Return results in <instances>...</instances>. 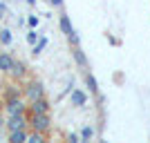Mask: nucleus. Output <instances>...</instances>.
Wrapping results in <instances>:
<instances>
[{
  "label": "nucleus",
  "mask_w": 150,
  "mask_h": 143,
  "mask_svg": "<svg viewBox=\"0 0 150 143\" xmlns=\"http://www.w3.org/2000/svg\"><path fill=\"white\" fill-rule=\"evenodd\" d=\"M13 61H16V58H13L9 51H0V72H2V74H9L11 67H13Z\"/></svg>",
  "instance_id": "obj_7"
},
{
  "label": "nucleus",
  "mask_w": 150,
  "mask_h": 143,
  "mask_svg": "<svg viewBox=\"0 0 150 143\" xmlns=\"http://www.w3.org/2000/svg\"><path fill=\"white\" fill-rule=\"evenodd\" d=\"M0 11H2V13H5V11H7V7H5V5H2V2H0Z\"/></svg>",
  "instance_id": "obj_21"
},
{
  "label": "nucleus",
  "mask_w": 150,
  "mask_h": 143,
  "mask_svg": "<svg viewBox=\"0 0 150 143\" xmlns=\"http://www.w3.org/2000/svg\"><path fill=\"white\" fill-rule=\"evenodd\" d=\"M27 110H29V114H45V112H50V101L45 96L43 99H36L27 105Z\"/></svg>",
  "instance_id": "obj_5"
},
{
  "label": "nucleus",
  "mask_w": 150,
  "mask_h": 143,
  "mask_svg": "<svg viewBox=\"0 0 150 143\" xmlns=\"http://www.w3.org/2000/svg\"><path fill=\"white\" fill-rule=\"evenodd\" d=\"M7 130H25L27 125H29V118L25 116V114H9V118H7Z\"/></svg>",
  "instance_id": "obj_4"
},
{
  "label": "nucleus",
  "mask_w": 150,
  "mask_h": 143,
  "mask_svg": "<svg viewBox=\"0 0 150 143\" xmlns=\"http://www.w3.org/2000/svg\"><path fill=\"white\" fill-rule=\"evenodd\" d=\"M45 45H47V38H40V40H38V43L34 45V49H31V54H34V56H38V54H40V51L45 49Z\"/></svg>",
  "instance_id": "obj_15"
},
{
  "label": "nucleus",
  "mask_w": 150,
  "mask_h": 143,
  "mask_svg": "<svg viewBox=\"0 0 150 143\" xmlns=\"http://www.w3.org/2000/svg\"><path fill=\"white\" fill-rule=\"evenodd\" d=\"M45 141V134L43 132H36V130H31L29 139H27V143H43Z\"/></svg>",
  "instance_id": "obj_13"
},
{
  "label": "nucleus",
  "mask_w": 150,
  "mask_h": 143,
  "mask_svg": "<svg viewBox=\"0 0 150 143\" xmlns=\"http://www.w3.org/2000/svg\"><path fill=\"white\" fill-rule=\"evenodd\" d=\"M27 25H29L31 29H34V27H38V16H29V18H27Z\"/></svg>",
  "instance_id": "obj_18"
},
{
  "label": "nucleus",
  "mask_w": 150,
  "mask_h": 143,
  "mask_svg": "<svg viewBox=\"0 0 150 143\" xmlns=\"http://www.w3.org/2000/svg\"><path fill=\"white\" fill-rule=\"evenodd\" d=\"M0 110H2V103H0Z\"/></svg>",
  "instance_id": "obj_24"
},
{
  "label": "nucleus",
  "mask_w": 150,
  "mask_h": 143,
  "mask_svg": "<svg viewBox=\"0 0 150 143\" xmlns=\"http://www.w3.org/2000/svg\"><path fill=\"white\" fill-rule=\"evenodd\" d=\"M2 16H5V13H2V11H0V20H2Z\"/></svg>",
  "instance_id": "obj_23"
},
{
  "label": "nucleus",
  "mask_w": 150,
  "mask_h": 143,
  "mask_svg": "<svg viewBox=\"0 0 150 143\" xmlns=\"http://www.w3.org/2000/svg\"><path fill=\"white\" fill-rule=\"evenodd\" d=\"M52 7H63V0H47Z\"/></svg>",
  "instance_id": "obj_20"
},
{
  "label": "nucleus",
  "mask_w": 150,
  "mask_h": 143,
  "mask_svg": "<svg viewBox=\"0 0 150 143\" xmlns=\"http://www.w3.org/2000/svg\"><path fill=\"white\" fill-rule=\"evenodd\" d=\"M85 83H88V87H90V92H99V83H96V78H94L92 74H85Z\"/></svg>",
  "instance_id": "obj_12"
},
{
  "label": "nucleus",
  "mask_w": 150,
  "mask_h": 143,
  "mask_svg": "<svg viewBox=\"0 0 150 143\" xmlns=\"http://www.w3.org/2000/svg\"><path fill=\"white\" fill-rule=\"evenodd\" d=\"M5 110H7V114H25L27 105H25L23 96H20L16 89H7V96H5Z\"/></svg>",
  "instance_id": "obj_1"
},
{
  "label": "nucleus",
  "mask_w": 150,
  "mask_h": 143,
  "mask_svg": "<svg viewBox=\"0 0 150 143\" xmlns=\"http://www.w3.org/2000/svg\"><path fill=\"white\" fill-rule=\"evenodd\" d=\"M29 128L36 132H47L52 128V118H50V112L45 114H29Z\"/></svg>",
  "instance_id": "obj_2"
},
{
  "label": "nucleus",
  "mask_w": 150,
  "mask_h": 143,
  "mask_svg": "<svg viewBox=\"0 0 150 143\" xmlns=\"http://www.w3.org/2000/svg\"><path fill=\"white\" fill-rule=\"evenodd\" d=\"M11 40H13L11 31L7 29V27H5V29H0V43H2V45H11Z\"/></svg>",
  "instance_id": "obj_14"
},
{
  "label": "nucleus",
  "mask_w": 150,
  "mask_h": 143,
  "mask_svg": "<svg viewBox=\"0 0 150 143\" xmlns=\"http://www.w3.org/2000/svg\"><path fill=\"white\" fill-rule=\"evenodd\" d=\"M92 134H94L92 128H83V130H81V139H83V141H90V139H92Z\"/></svg>",
  "instance_id": "obj_17"
},
{
  "label": "nucleus",
  "mask_w": 150,
  "mask_h": 143,
  "mask_svg": "<svg viewBox=\"0 0 150 143\" xmlns=\"http://www.w3.org/2000/svg\"><path fill=\"white\" fill-rule=\"evenodd\" d=\"M67 139H69V141H72V143H79V141H83V139L79 137V134H69Z\"/></svg>",
  "instance_id": "obj_19"
},
{
  "label": "nucleus",
  "mask_w": 150,
  "mask_h": 143,
  "mask_svg": "<svg viewBox=\"0 0 150 143\" xmlns=\"http://www.w3.org/2000/svg\"><path fill=\"white\" fill-rule=\"evenodd\" d=\"M43 96H45V85L40 81H29L25 85V99L29 101V103L36 101V99H43Z\"/></svg>",
  "instance_id": "obj_3"
},
{
  "label": "nucleus",
  "mask_w": 150,
  "mask_h": 143,
  "mask_svg": "<svg viewBox=\"0 0 150 143\" xmlns=\"http://www.w3.org/2000/svg\"><path fill=\"white\" fill-rule=\"evenodd\" d=\"M58 27H61V31L63 34H65V36H72V34H74V27H72V20H69V16L67 13H61V16H58Z\"/></svg>",
  "instance_id": "obj_8"
},
{
  "label": "nucleus",
  "mask_w": 150,
  "mask_h": 143,
  "mask_svg": "<svg viewBox=\"0 0 150 143\" xmlns=\"http://www.w3.org/2000/svg\"><path fill=\"white\" fill-rule=\"evenodd\" d=\"M69 101H72V105L83 107V105H88V94L83 92V89H72V94H69Z\"/></svg>",
  "instance_id": "obj_9"
},
{
  "label": "nucleus",
  "mask_w": 150,
  "mask_h": 143,
  "mask_svg": "<svg viewBox=\"0 0 150 143\" xmlns=\"http://www.w3.org/2000/svg\"><path fill=\"white\" fill-rule=\"evenodd\" d=\"M9 76H11L13 81H23L27 76V65L23 61H13V67H11V72H9Z\"/></svg>",
  "instance_id": "obj_6"
},
{
  "label": "nucleus",
  "mask_w": 150,
  "mask_h": 143,
  "mask_svg": "<svg viewBox=\"0 0 150 143\" xmlns=\"http://www.w3.org/2000/svg\"><path fill=\"white\" fill-rule=\"evenodd\" d=\"M27 139H29L27 128H25V130H11V132H9V143H25Z\"/></svg>",
  "instance_id": "obj_11"
},
{
  "label": "nucleus",
  "mask_w": 150,
  "mask_h": 143,
  "mask_svg": "<svg viewBox=\"0 0 150 143\" xmlns=\"http://www.w3.org/2000/svg\"><path fill=\"white\" fill-rule=\"evenodd\" d=\"M38 40H40V38H38V31H34V29H31L29 34H27V43H29V45H36Z\"/></svg>",
  "instance_id": "obj_16"
},
{
  "label": "nucleus",
  "mask_w": 150,
  "mask_h": 143,
  "mask_svg": "<svg viewBox=\"0 0 150 143\" xmlns=\"http://www.w3.org/2000/svg\"><path fill=\"white\" fill-rule=\"evenodd\" d=\"M27 2H29V5H36V0H27Z\"/></svg>",
  "instance_id": "obj_22"
},
{
  "label": "nucleus",
  "mask_w": 150,
  "mask_h": 143,
  "mask_svg": "<svg viewBox=\"0 0 150 143\" xmlns=\"http://www.w3.org/2000/svg\"><path fill=\"white\" fill-rule=\"evenodd\" d=\"M72 56H74V61H76V65H79V67L88 69V58H85V54H83V49L79 47V45H74V47H72Z\"/></svg>",
  "instance_id": "obj_10"
}]
</instances>
